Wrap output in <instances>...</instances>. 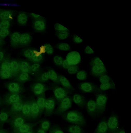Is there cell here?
Listing matches in <instances>:
<instances>
[{
	"mask_svg": "<svg viewBox=\"0 0 131 133\" xmlns=\"http://www.w3.org/2000/svg\"><path fill=\"white\" fill-rule=\"evenodd\" d=\"M19 78L22 81L26 80L28 79V75L27 73L23 72L20 75Z\"/></svg>",
	"mask_w": 131,
	"mask_h": 133,
	"instance_id": "cell-46",
	"label": "cell"
},
{
	"mask_svg": "<svg viewBox=\"0 0 131 133\" xmlns=\"http://www.w3.org/2000/svg\"><path fill=\"white\" fill-rule=\"evenodd\" d=\"M99 77V81L101 84L106 83L112 80L111 78L106 75H102Z\"/></svg>",
	"mask_w": 131,
	"mask_h": 133,
	"instance_id": "cell-24",
	"label": "cell"
},
{
	"mask_svg": "<svg viewBox=\"0 0 131 133\" xmlns=\"http://www.w3.org/2000/svg\"><path fill=\"white\" fill-rule=\"evenodd\" d=\"M29 129V126L26 124H23L19 128L20 131L22 133H26L28 132Z\"/></svg>",
	"mask_w": 131,
	"mask_h": 133,
	"instance_id": "cell-39",
	"label": "cell"
},
{
	"mask_svg": "<svg viewBox=\"0 0 131 133\" xmlns=\"http://www.w3.org/2000/svg\"><path fill=\"white\" fill-rule=\"evenodd\" d=\"M49 78L48 72L44 73L42 76L41 79L43 81L47 80Z\"/></svg>",
	"mask_w": 131,
	"mask_h": 133,
	"instance_id": "cell-48",
	"label": "cell"
},
{
	"mask_svg": "<svg viewBox=\"0 0 131 133\" xmlns=\"http://www.w3.org/2000/svg\"><path fill=\"white\" fill-rule=\"evenodd\" d=\"M55 133H63L62 131L60 130L56 131Z\"/></svg>",
	"mask_w": 131,
	"mask_h": 133,
	"instance_id": "cell-58",
	"label": "cell"
},
{
	"mask_svg": "<svg viewBox=\"0 0 131 133\" xmlns=\"http://www.w3.org/2000/svg\"><path fill=\"white\" fill-rule=\"evenodd\" d=\"M90 65L91 73L93 76L99 77L106 74V68L99 57H96L93 58L90 62Z\"/></svg>",
	"mask_w": 131,
	"mask_h": 133,
	"instance_id": "cell-1",
	"label": "cell"
},
{
	"mask_svg": "<svg viewBox=\"0 0 131 133\" xmlns=\"http://www.w3.org/2000/svg\"><path fill=\"white\" fill-rule=\"evenodd\" d=\"M71 105V100L68 97L64 98L62 101L61 106L62 108L64 109H67L70 107Z\"/></svg>",
	"mask_w": 131,
	"mask_h": 133,
	"instance_id": "cell-15",
	"label": "cell"
},
{
	"mask_svg": "<svg viewBox=\"0 0 131 133\" xmlns=\"http://www.w3.org/2000/svg\"><path fill=\"white\" fill-rule=\"evenodd\" d=\"M39 108L35 103H32L30 107V110L34 114H38L39 111Z\"/></svg>",
	"mask_w": 131,
	"mask_h": 133,
	"instance_id": "cell-26",
	"label": "cell"
},
{
	"mask_svg": "<svg viewBox=\"0 0 131 133\" xmlns=\"http://www.w3.org/2000/svg\"><path fill=\"white\" fill-rule=\"evenodd\" d=\"M55 96L57 99H62L65 96V92L64 90L61 88L56 89L54 91Z\"/></svg>",
	"mask_w": 131,
	"mask_h": 133,
	"instance_id": "cell-12",
	"label": "cell"
},
{
	"mask_svg": "<svg viewBox=\"0 0 131 133\" xmlns=\"http://www.w3.org/2000/svg\"><path fill=\"white\" fill-rule=\"evenodd\" d=\"M20 100V97L17 95H11L9 98V101L12 103H14L19 102Z\"/></svg>",
	"mask_w": 131,
	"mask_h": 133,
	"instance_id": "cell-34",
	"label": "cell"
},
{
	"mask_svg": "<svg viewBox=\"0 0 131 133\" xmlns=\"http://www.w3.org/2000/svg\"><path fill=\"white\" fill-rule=\"evenodd\" d=\"M67 118L70 121L80 126H84L86 121L84 118L80 113L75 111L70 112L68 114Z\"/></svg>",
	"mask_w": 131,
	"mask_h": 133,
	"instance_id": "cell-3",
	"label": "cell"
},
{
	"mask_svg": "<svg viewBox=\"0 0 131 133\" xmlns=\"http://www.w3.org/2000/svg\"><path fill=\"white\" fill-rule=\"evenodd\" d=\"M30 111V107L27 104L24 105L22 108V111L23 113L25 114H28Z\"/></svg>",
	"mask_w": 131,
	"mask_h": 133,
	"instance_id": "cell-41",
	"label": "cell"
},
{
	"mask_svg": "<svg viewBox=\"0 0 131 133\" xmlns=\"http://www.w3.org/2000/svg\"><path fill=\"white\" fill-rule=\"evenodd\" d=\"M49 123L47 121H45L42 124V127L44 129H46L49 127Z\"/></svg>",
	"mask_w": 131,
	"mask_h": 133,
	"instance_id": "cell-52",
	"label": "cell"
},
{
	"mask_svg": "<svg viewBox=\"0 0 131 133\" xmlns=\"http://www.w3.org/2000/svg\"><path fill=\"white\" fill-rule=\"evenodd\" d=\"M68 36V33L66 31H60L58 34V37L61 40L67 38Z\"/></svg>",
	"mask_w": 131,
	"mask_h": 133,
	"instance_id": "cell-30",
	"label": "cell"
},
{
	"mask_svg": "<svg viewBox=\"0 0 131 133\" xmlns=\"http://www.w3.org/2000/svg\"><path fill=\"white\" fill-rule=\"evenodd\" d=\"M9 31L8 29H2L0 30V36L4 37L7 36L9 34Z\"/></svg>",
	"mask_w": 131,
	"mask_h": 133,
	"instance_id": "cell-42",
	"label": "cell"
},
{
	"mask_svg": "<svg viewBox=\"0 0 131 133\" xmlns=\"http://www.w3.org/2000/svg\"><path fill=\"white\" fill-rule=\"evenodd\" d=\"M27 20V16L24 13H21L18 16V21L20 24H25L26 23Z\"/></svg>",
	"mask_w": 131,
	"mask_h": 133,
	"instance_id": "cell-18",
	"label": "cell"
},
{
	"mask_svg": "<svg viewBox=\"0 0 131 133\" xmlns=\"http://www.w3.org/2000/svg\"><path fill=\"white\" fill-rule=\"evenodd\" d=\"M60 81L64 87H70V83L69 81L65 77H61Z\"/></svg>",
	"mask_w": 131,
	"mask_h": 133,
	"instance_id": "cell-27",
	"label": "cell"
},
{
	"mask_svg": "<svg viewBox=\"0 0 131 133\" xmlns=\"http://www.w3.org/2000/svg\"><path fill=\"white\" fill-rule=\"evenodd\" d=\"M80 88L81 90L84 93L95 92L99 91L97 85L89 82L82 83L80 84Z\"/></svg>",
	"mask_w": 131,
	"mask_h": 133,
	"instance_id": "cell-6",
	"label": "cell"
},
{
	"mask_svg": "<svg viewBox=\"0 0 131 133\" xmlns=\"http://www.w3.org/2000/svg\"><path fill=\"white\" fill-rule=\"evenodd\" d=\"M115 88V84L112 80L106 83L101 84L100 86V88L102 90H106Z\"/></svg>",
	"mask_w": 131,
	"mask_h": 133,
	"instance_id": "cell-11",
	"label": "cell"
},
{
	"mask_svg": "<svg viewBox=\"0 0 131 133\" xmlns=\"http://www.w3.org/2000/svg\"><path fill=\"white\" fill-rule=\"evenodd\" d=\"M20 35L17 32H15L12 34L11 36V41L12 44H16L19 43Z\"/></svg>",
	"mask_w": 131,
	"mask_h": 133,
	"instance_id": "cell-16",
	"label": "cell"
},
{
	"mask_svg": "<svg viewBox=\"0 0 131 133\" xmlns=\"http://www.w3.org/2000/svg\"><path fill=\"white\" fill-rule=\"evenodd\" d=\"M108 130L107 122L105 120H103L98 124L94 133H107Z\"/></svg>",
	"mask_w": 131,
	"mask_h": 133,
	"instance_id": "cell-9",
	"label": "cell"
},
{
	"mask_svg": "<svg viewBox=\"0 0 131 133\" xmlns=\"http://www.w3.org/2000/svg\"><path fill=\"white\" fill-rule=\"evenodd\" d=\"M85 52L87 54H91L93 53L94 51L89 46H88L85 49Z\"/></svg>",
	"mask_w": 131,
	"mask_h": 133,
	"instance_id": "cell-47",
	"label": "cell"
},
{
	"mask_svg": "<svg viewBox=\"0 0 131 133\" xmlns=\"http://www.w3.org/2000/svg\"><path fill=\"white\" fill-rule=\"evenodd\" d=\"M12 15V13L9 11H4L0 14V18L2 20H8Z\"/></svg>",
	"mask_w": 131,
	"mask_h": 133,
	"instance_id": "cell-20",
	"label": "cell"
},
{
	"mask_svg": "<svg viewBox=\"0 0 131 133\" xmlns=\"http://www.w3.org/2000/svg\"><path fill=\"white\" fill-rule=\"evenodd\" d=\"M54 105L55 102L53 99H50L45 101V107L47 109H53L54 108Z\"/></svg>",
	"mask_w": 131,
	"mask_h": 133,
	"instance_id": "cell-22",
	"label": "cell"
},
{
	"mask_svg": "<svg viewBox=\"0 0 131 133\" xmlns=\"http://www.w3.org/2000/svg\"><path fill=\"white\" fill-rule=\"evenodd\" d=\"M73 100L74 102L81 107L85 105L86 101L83 96L78 94H76L73 96Z\"/></svg>",
	"mask_w": 131,
	"mask_h": 133,
	"instance_id": "cell-10",
	"label": "cell"
},
{
	"mask_svg": "<svg viewBox=\"0 0 131 133\" xmlns=\"http://www.w3.org/2000/svg\"><path fill=\"white\" fill-rule=\"evenodd\" d=\"M10 24V22L8 20H2L0 23V28L1 29H7Z\"/></svg>",
	"mask_w": 131,
	"mask_h": 133,
	"instance_id": "cell-29",
	"label": "cell"
},
{
	"mask_svg": "<svg viewBox=\"0 0 131 133\" xmlns=\"http://www.w3.org/2000/svg\"><path fill=\"white\" fill-rule=\"evenodd\" d=\"M4 56L3 53L2 52H0V61L3 58Z\"/></svg>",
	"mask_w": 131,
	"mask_h": 133,
	"instance_id": "cell-56",
	"label": "cell"
},
{
	"mask_svg": "<svg viewBox=\"0 0 131 133\" xmlns=\"http://www.w3.org/2000/svg\"><path fill=\"white\" fill-rule=\"evenodd\" d=\"M8 116L6 113H3L0 115V118L2 121H5L7 119Z\"/></svg>",
	"mask_w": 131,
	"mask_h": 133,
	"instance_id": "cell-51",
	"label": "cell"
},
{
	"mask_svg": "<svg viewBox=\"0 0 131 133\" xmlns=\"http://www.w3.org/2000/svg\"><path fill=\"white\" fill-rule=\"evenodd\" d=\"M58 48L62 50L67 51L69 50L70 48L69 45L66 43H61L58 45Z\"/></svg>",
	"mask_w": 131,
	"mask_h": 133,
	"instance_id": "cell-28",
	"label": "cell"
},
{
	"mask_svg": "<svg viewBox=\"0 0 131 133\" xmlns=\"http://www.w3.org/2000/svg\"><path fill=\"white\" fill-rule=\"evenodd\" d=\"M1 43V41H0V44Z\"/></svg>",
	"mask_w": 131,
	"mask_h": 133,
	"instance_id": "cell-60",
	"label": "cell"
},
{
	"mask_svg": "<svg viewBox=\"0 0 131 133\" xmlns=\"http://www.w3.org/2000/svg\"><path fill=\"white\" fill-rule=\"evenodd\" d=\"M107 98L106 94H98L96 96L95 102L97 114H102L105 111L107 101Z\"/></svg>",
	"mask_w": 131,
	"mask_h": 133,
	"instance_id": "cell-2",
	"label": "cell"
},
{
	"mask_svg": "<svg viewBox=\"0 0 131 133\" xmlns=\"http://www.w3.org/2000/svg\"><path fill=\"white\" fill-rule=\"evenodd\" d=\"M115 133H125L124 129H118Z\"/></svg>",
	"mask_w": 131,
	"mask_h": 133,
	"instance_id": "cell-55",
	"label": "cell"
},
{
	"mask_svg": "<svg viewBox=\"0 0 131 133\" xmlns=\"http://www.w3.org/2000/svg\"><path fill=\"white\" fill-rule=\"evenodd\" d=\"M1 70H12L10 66V63L8 62L3 63L1 66Z\"/></svg>",
	"mask_w": 131,
	"mask_h": 133,
	"instance_id": "cell-35",
	"label": "cell"
},
{
	"mask_svg": "<svg viewBox=\"0 0 131 133\" xmlns=\"http://www.w3.org/2000/svg\"><path fill=\"white\" fill-rule=\"evenodd\" d=\"M107 123L109 133H115L118 130V119L115 114H113L110 116Z\"/></svg>",
	"mask_w": 131,
	"mask_h": 133,
	"instance_id": "cell-4",
	"label": "cell"
},
{
	"mask_svg": "<svg viewBox=\"0 0 131 133\" xmlns=\"http://www.w3.org/2000/svg\"><path fill=\"white\" fill-rule=\"evenodd\" d=\"M86 110L88 114L92 117H94L97 114L95 101L93 100H89L87 104Z\"/></svg>",
	"mask_w": 131,
	"mask_h": 133,
	"instance_id": "cell-8",
	"label": "cell"
},
{
	"mask_svg": "<svg viewBox=\"0 0 131 133\" xmlns=\"http://www.w3.org/2000/svg\"><path fill=\"white\" fill-rule=\"evenodd\" d=\"M45 101L44 99L42 97L39 98L37 101V104L39 108H42L45 107Z\"/></svg>",
	"mask_w": 131,
	"mask_h": 133,
	"instance_id": "cell-36",
	"label": "cell"
},
{
	"mask_svg": "<svg viewBox=\"0 0 131 133\" xmlns=\"http://www.w3.org/2000/svg\"><path fill=\"white\" fill-rule=\"evenodd\" d=\"M62 64L63 67L66 69H68L70 66V65L68 64L66 60H64L63 61Z\"/></svg>",
	"mask_w": 131,
	"mask_h": 133,
	"instance_id": "cell-53",
	"label": "cell"
},
{
	"mask_svg": "<svg viewBox=\"0 0 131 133\" xmlns=\"http://www.w3.org/2000/svg\"><path fill=\"white\" fill-rule=\"evenodd\" d=\"M74 41L77 43H80L82 41V40L76 35L74 36Z\"/></svg>",
	"mask_w": 131,
	"mask_h": 133,
	"instance_id": "cell-50",
	"label": "cell"
},
{
	"mask_svg": "<svg viewBox=\"0 0 131 133\" xmlns=\"http://www.w3.org/2000/svg\"><path fill=\"white\" fill-rule=\"evenodd\" d=\"M38 133H45L44 131L42 130H40L38 131Z\"/></svg>",
	"mask_w": 131,
	"mask_h": 133,
	"instance_id": "cell-57",
	"label": "cell"
},
{
	"mask_svg": "<svg viewBox=\"0 0 131 133\" xmlns=\"http://www.w3.org/2000/svg\"><path fill=\"white\" fill-rule=\"evenodd\" d=\"M44 89V87L42 84L38 83L36 84L34 88V93L37 94H41Z\"/></svg>",
	"mask_w": 131,
	"mask_h": 133,
	"instance_id": "cell-17",
	"label": "cell"
},
{
	"mask_svg": "<svg viewBox=\"0 0 131 133\" xmlns=\"http://www.w3.org/2000/svg\"><path fill=\"white\" fill-rule=\"evenodd\" d=\"M40 65L38 63H35L32 65L31 67V69L33 71H36L39 68Z\"/></svg>",
	"mask_w": 131,
	"mask_h": 133,
	"instance_id": "cell-49",
	"label": "cell"
},
{
	"mask_svg": "<svg viewBox=\"0 0 131 133\" xmlns=\"http://www.w3.org/2000/svg\"><path fill=\"white\" fill-rule=\"evenodd\" d=\"M55 29L60 31H67L68 30L67 28L60 24L57 23L54 25Z\"/></svg>",
	"mask_w": 131,
	"mask_h": 133,
	"instance_id": "cell-32",
	"label": "cell"
},
{
	"mask_svg": "<svg viewBox=\"0 0 131 133\" xmlns=\"http://www.w3.org/2000/svg\"><path fill=\"white\" fill-rule=\"evenodd\" d=\"M78 70V67L76 65H70L68 70V72L70 74H75L77 72Z\"/></svg>",
	"mask_w": 131,
	"mask_h": 133,
	"instance_id": "cell-33",
	"label": "cell"
},
{
	"mask_svg": "<svg viewBox=\"0 0 131 133\" xmlns=\"http://www.w3.org/2000/svg\"><path fill=\"white\" fill-rule=\"evenodd\" d=\"M45 48L47 54H50L53 53V48L50 44H47L46 45Z\"/></svg>",
	"mask_w": 131,
	"mask_h": 133,
	"instance_id": "cell-43",
	"label": "cell"
},
{
	"mask_svg": "<svg viewBox=\"0 0 131 133\" xmlns=\"http://www.w3.org/2000/svg\"><path fill=\"white\" fill-rule=\"evenodd\" d=\"M31 15L33 17L35 18H38L41 17L40 15L33 13H31Z\"/></svg>",
	"mask_w": 131,
	"mask_h": 133,
	"instance_id": "cell-54",
	"label": "cell"
},
{
	"mask_svg": "<svg viewBox=\"0 0 131 133\" xmlns=\"http://www.w3.org/2000/svg\"><path fill=\"white\" fill-rule=\"evenodd\" d=\"M13 106L15 109L17 110H21L23 107L22 104L19 102L14 103Z\"/></svg>",
	"mask_w": 131,
	"mask_h": 133,
	"instance_id": "cell-44",
	"label": "cell"
},
{
	"mask_svg": "<svg viewBox=\"0 0 131 133\" xmlns=\"http://www.w3.org/2000/svg\"><path fill=\"white\" fill-rule=\"evenodd\" d=\"M87 77V73L84 70H82L79 71L77 75V77L79 80H85L86 79Z\"/></svg>",
	"mask_w": 131,
	"mask_h": 133,
	"instance_id": "cell-23",
	"label": "cell"
},
{
	"mask_svg": "<svg viewBox=\"0 0 131 133\" xmlns=\"http://www.w3.org/2000/svg\"><path fill=\"white\" fill-rule=\"evenodd\" d=\"M20 68L21 70L23 72L27 73L29 71V64L26 62H23L21 64Z\"/></svg>",
	"mask_w": 131,
	"mask_h": 133,
	"instance_id": "cell-25",
	"label": "cell"
},
{
	"mask_svg": "<svg viewBox=\"0 0 131 133\" xmlns=\"http://www.w3.org/2000/svg\"><path fill=\"white\" fill-rule=\"evenodd\" d=\"M23 120L21 118H18L16 119L14 121L15 125L17 127H20L23 125Z\"/></svg>",
	"mask_w": 131,
	"mask_h": 133,
	"instance_id": "cell-40",
	"label": "cell"
},
{
	"mask_svg": "<svg viewBox=\"0 0 131 133\" xmlns=\"http://www.w3.org/2000/svg\"><path fill=\"white\" fill-rule=\"evenodd\" d=\"M11 71V70H1V76L4 78H8L10 76Z\"/></svg>",
	"mask_w": 131,
	"mask_h": 133,
	"instance_id": "cell-31",
	"label": "cell"
},
{
	"mask_svg": "<svg viewBox=\"0 0 131 133\" xmlns=\"http://www.w3.org/2000/svg\"><path fill=\"white\" fill-rule=\"evenodd\" d=\"M31 39L30 36L28 34L25 33L20 36L19 43L23 44H26L28 43Z\"/></svg>",
	"mask_w": 131,
	"mask_h": 133,
	"instance_id": "cell-14",
	"label": "cell"
},
{
	"mask_svg": "<svg viewBox=\"0 0 131 133\" xmlns=\"http://www.w3.org/2000/svg\"><path fill=\"white\" fill-rule=\"evenodd\" d=\"M9 89L11 91L17 92L19 91L20 88L18 83H12L9 84Z\"/></svg>",
	"mask_w": 131,
	"mask_h": 133,
	"instance_id": "cell-21",
	"label": "cell"
},
{
	"mask_svg": "<svg viewBox=\"0 0 131 133\" xmlns=\"http://www.w3.org/2000/svg\"></svg>",
	"mask_w": 131,
	"mask_h": 133,
	"instance_id": "cell-61",
	"label": "cell"
},
{
	"mask_svg": "<svg viewBox=\"0 0 131 133\" xmlns=\"http://www.w3.org/2000/svg\"><path fill=\"white\" fill-rule=\"evenodd\" d=\"M81 56L76 51L70 52L66 57V60L70 65H74L78 64L81 61Z\"/></svg>",
	"mask_w": 131,
	"mask_h": 133,
	"instance_id": "cell-5",
	"label": "cell"
},
{
	"mask_svg": "<svg viewBox=\"0 0 131 133\" xmlns=\"http://www.w3.org/2000/svg\"><path fill=\"white\" fill-rule=\"evenodd\" d=\"M49 78L52 80H56L57 78V75L54 70H50L48 72Z\"/></svg>",
	"mask_w": 131,
	"mask_h": 133,
	"instance_id": "cell-37",
	"label": "cell"
},
{
	"mask_svg": "<svg viewBox=\"0 0 131 133\" xmlns=\"http://www.w3.org/2000/svg\"><path fill=\"white\" fill-rule=\"evenodd\" d=\"M27 133H32L31 132H28Z\"/></svg>",
	"mask_w": 131,
	"mask_h": 133,
	"instance_id": "cell-59",
	"label": "cell"
},
{
	"mask_svg": "<svg viewBox=\"0 0 131 133\" xmlns=\"http://www.w3.org/2000/svg\"><path fill=\"white\" fill-rule=\"evenodd\" d=\"M10 66L12 70H17L18 67L17 62L16 61L12 62L10 63Z\"/></svg>",
	"mask_w": 131,
	"mask_h": 133,
	"instance_id": "cell-45",
	"label": "cell"
},
{
	"mask_svg": "<svg viewBox=\"0 0 131 133\" xmlns=\"http://www.w3.org/2000/svg\"><path fill=\"white\" fill-rule=\"evenodd\" d=\"M54 60L56 64L60 65L62 64L63 62L62 58L59 56H55L54 58Z\"/></svg>",
	"mask_w": 131,
	"mask_h": 133,
	"instance_id": "cell-38",
	"label": "cell"
},
{
	"mask_svg": "<svg viewBox=\"0 0 131 133\" xmlns=\"http://www.w3.org/2000/svg\"><path fill=\"white\" fill-rule=\"evenodd\" d=\"M25 56L35 62L40 61L42 58V56L40 54H37L34 50L28 49L25 51L24 52Z\"/></svg>",
	"mask_w": 131,
	"mask_h": 133,
	"instance_id": "cell-7",
	"label": "cell"
},
{
	"mask_svg": "<svg viewBox=\"0 0 131 133\" xmlns=\"http://www.w3.org/2000/svg\"><path fill=\"white\" fill-rule=\"evenodd\" d=\"M34 27L37 30L42 31L45 28V23L42 20H37L34 23Z\"/></svg>",
	"mask_w": 131,
	"mask_h": 133,
	"instance_id": "cell-13",
	"label": "cell"
},
{
	"mask_svg": "<svg viewBox=\"0 0 131 133\" xmlns=\"http://www.w3.org/2000/svg\"><path fill=\"white\" fill-rule=\"evenodd\" d=\"M69 131L71 133H84V131L80 126L74 125L70 127Z\"/></svg>",
	"mask_w": 131,
	"mask_h": 133,
	"instance_id": "cell-19",
	"label": "cell"
}]
</instances>
